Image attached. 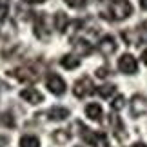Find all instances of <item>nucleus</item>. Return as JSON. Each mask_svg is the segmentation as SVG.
Returning a JSON list of instances; mask_svg holds the SVG:
<instances>
[{
	"label": "nucleus",
	"instance_id": "1",
	"mask_svg": "<svg viewBox=\"0 0 147 147\" xmlns=\"http://www.w3.org/2000/svg\"><path fill=\"white\" fill-rule=\"evenodd\" d=\"M107 13H109V15H105L107 18L123 20L133 13V5H131L129 0H113L109 4V11H107Z\"/></svg>",
	"mask_w": 147,
	"mask_h": 147
},
{
	"label": "nucleus",
	"instance_id": "2",
	"mask_svg": "<svg viewBox=\"0 0 147 147\" xmlns=\"http://www.w3.org/2000/svg\"><path fill=\"white\" fill-rule=\"evenodd\" d=\"M78 123H80V122H78ZM80 129H82V138H84V142H86V144H89L91 147H102V145H105L107 136H105L104 133L89 131L84 123H80Z\"/></svg>",
	"mask_w": 147,
	"mask_h": 147
},
{
	"label": "nucleus",
	"instance_id": "3",
	"mask_svg": "<svg viewBox=\"0 0 147 147\" xmlns=\"http://www.w3.org/2000/svg\"><path fill=\"white\" fill-rule=\"evenodd\" d=\"M73 93H75L76 98H86L89 94L94 93V84L89 76H82L80 80L75 82V87H73Z\"/></svg>",
	"mask_w": 147,
	"mask_h": 147
},
{
	"label": "nucleus",
	"instance_id": "4",
	"mask_svg": "<svg viewBox=\"0 0 147 147\" xmlns=\"http://www.w3.org/2000/svg\"><path fill=\"white\" fill-rule=\"evenodd\" d=\"M35 35L40 38V40H49L51 29H49L46 13H38L36 15V18H35Z\"/></svg>",
	"mask_w": 147,
	"mask_h": 147
},
{
	"label": "nucleus",
	"instance_id": "5",
	"mask_svg": "<svg viewBox=\"0 0 147 147\" xmlns=\"http://www.w3.org/2000/svg\"><path fill=\"white\" fill-rule=\"evenodd\" d=\"M46 84H47L49 93L56 94V96H60V94L65 93V82H64V78H62L60 75H56V73H51V75L47 76Z\"/></svg>",
	"mask_w": 147,
	"mask_h": 147
},
{
	"label": "nucleus",
	"instance_id": "6",
	"mask_svg": "<svg viewBox=\"0 0 147 147\" xmlns=\"http://www.w3.org/2000/svg\"><path fill=\"white\" fill-rule=\"evenodd\" d=\"M118 69L125 75H134L138 71V62L133 55H122L118 58Z\"/></svg>",
	"mask_w": 147,
	"mask_h": 147
},
{
	"label": "nucleus",
	"instance_id": "7",
	"mask_svg": "<svg viewBox=\"0 0 147 147\" xmlns=\"http://www.w3.org/2000/svg\"><path fill=\"white\" fill-rule=\"evenodd\" d=\"M13 76L15 78H18L20 82H26V84H31V82H36L38 80V73L36 69H33V67H18V69H15L13 71Z\"/></svg>",
	"mask_w": 147,
	"mask_h": 147
},
{
	"label": "nucleus",
	"instance_id": "8",
	"mask_svg": "<svg viewBox=\"0 0 147 147\" xmlns=\"http://www.w3.org/2000/svg\"><path fill=\"white\" fill-rule=\"evenodd\" d=\"M147 113V100L142 94H134L131 98V115L133 118H138Z\"/></svg>",
	"mask_w": 147,
	"mask_h": 147
},
{
	"label": "nucleus",
	"instance_id": "9",
	"mask_svg": "<svg viewBox=\"0 0 147 147\" xmlns=\"http://www.w3.org/2000/svg\"><path fill=\"white\" fill-rule=\"evenodd\" d=\"M96 47L104 56H109V55H113L116 51V40L111 35H105V36H102V40L98 42Z\"/></svg>",
	"mask_w": 147,
	"mask_h": 147
},
{
	"label": "nucleus",
	"instance_id": "10",
	"mask_svg": "<svg viewBox=\"0 0 147 147\" xmlns=\"http://www.w3.org/2000/svg\"><path fill=\"white\" fill-rule=\"evenodd\" d=\"M20 98H24L29 104H40V102H44L42 93L36 91L35 87H26L24 91H20Z\"/></svg>",
	"mask_w": 147,
	"mask_h": 147
},
{
	"label": "nucleus",
	"instance_id": "11",
	"mask_svg": "<svg viewBox=\"0 0 147 147\" xmlns=\"http://www.w3.org/2000/svg\"><path fill=\"white\" fill-rule=\"evenodd\" d=\"M111 125H113V131H115V134H116V138L120 140V142H123V140L127 138V134L123 133V123H122V120L118 118L116 115H111Z\"/></svg>",
	"mask_w": 147,
	"mask_h": 147
},
{
	"label": "nucleus",
	"instance_id": "12",
	"mask_svg": "<svg viewBox=\"0 0 147 147\" xmlns=\"http://www.w3.org/2000/svg\"><path fill=\"white\" fill-rule=\"evenodd\" d=\"M86 116L89 120H94V122H102V116H104V113H102V107L98 104H89L86 107Z\"/></svg>",
	"mask_w": 147,
	"mask_h": 147
},
{
	"label": "nucleus",
	"instance_id": "13",
	"mask_svg": "<svg viewBox=\"0 0 147 147\" xmlns=\"http://www.w3.org/2000/svg\"><path fill=\"white\" fill-rule=\"evenodd\" d=\"M47 115H49V120L60 122V120H65L69 116V109H65V107H51L47 111Z\"/></svg>",
	"mask_w": 147,
	"mask_h": 147
},
{
	"label": "nucleus",
	"instance_id": "14",
	"mask_svg": "<svg viewBox=\"0 0 147 147\" xmlns=\"http://www.w3.org/2000/svg\"><path fill=\"white\" fill-rule=\"evenodd\" d=\"M60 65L62 67H65V69H76L78 65H80V58H78L76 55H64L62 56V60H60Z\"/></svg>",
	"mask_w": 147,
	"mask_h": 147
},
{
	"label": "nucleus",
	"instance_id": "15",
	"mask_svg": "<svg viewBox=\"0 0 147 147\" xmlns=\"http://www.w3.org/2000/svg\"><path fill=\"white\" fill-rule=\"evenodd\" d=\"M51 138H53V142H55V144H58V145H65L67 142H69L71 134L67 133L65 129H56V131L51 134Z\"/></svg>",
	"mask_w": 147,
	"mask_h": 147
},
{
	"label": "nucleus",
	"instance_id": "16",
	"mask_svg": "<svg viewBox=\"0 0 147 147\" xmlns=\"http://www.w3.org/2000/svg\"><path fill=\"white\" fill-rule=\"evenodd\" d=\"M67 24H69V20H67L65 13H62V11H58V13L55 15V27L58 29L60 33H65L67 29Z\"/></svg>",
	"mask_w": 147,
	"mask_h": 147
},
{
	"label": "nucleus",
	"instance_id": "17",
	"mask_svg": "<svg viewBox=\"0 0 147 147\" xmlns=\"http://www.w3.org/2000/svg\"><path fill=\"white\" fill-rule=\"evenodd\" d=\"M73 42H75V44H73V46H75V49H76L80 55H89V53L93 51V46H91L87 40H84V38H80V40H73Z\"/></svg>",
	"mask_w": 147,
	"mask_h": 147
},
{
	"label": "nucleus",
	"instance_id": "18",
	"mask_svg": "<svg viewBox=\"0 0 147 147\" xmlns=\"http://www.w3.org/2000/svg\"><path fill=\"white\" fill-rule=\"evenodd\" d=\"M20 147H40V140L33 134H24L20 138Z\"/></svg>",
	"mask_w": 147,
	"mask_h": 147
},
{
	"label": "nucleus",
	"instance_id": "19",
	"mask_svg": "<svg viewBox=\"0 0 147 147\" xmlns=\"http://www.w3.org/2000/svg\"><path fill=\"white\" fill-rule=\"evenodd\" d=\"M115 91H116L115 86H100V87L96 89V93L100 94L102 98H109V96H113V94H115Z\"/></svg>",
	"mask_w": 147,
	"mask_h": 147
},
{
	"label": "nucleus",
	"instance_id": "20",
	"mask_svg": "<svg viewBox=\"0 0 147 147\" xmlns=\"http://www.w3.org/2000/svg\"><path fill=\"white\" fill-rule=\"evenodd\" d=\"M123 105H125V98L122 96V94H118V96L111 102V107H113V111H120L123 109Z\"/></svg>",
	"mask_w": 147,
	"mask_h": 147
},
{
	"label": "nucleus",
	"instance_id": "21",
	"mask_svg": "<svg viewBox=\"0 0 147 147\" xmlns=\"http://www.w3.org/2000/svg\"><path fill=\"white\" fill-rule=\"evenodd\" d=\"M7 13H9V5L5 0H0V22H4L7 18Z\"/></svg>",
	"mask_w": 147,
	"mask_h": 147
},
{
	"label": "nucleus",
	"instance_id": "22",
	"mask_svg": "<svg viewBox=\"0 0 147 147\" xmlns=\"http://www.w3.org/2000/svg\"><path fill=\"white\" fill-rule=\"evenodd\" d=\"M64 2L69 5V7H75V9H80V7H86L87 0H64Z\"/></svg>",
	"mask_w": 147,
	"mask_h": 147
},
{
	"label": "nucleus",
	"instance_id": "23",
	"mask_svg": "<svg viewBox=\"0 0 147 147\" xmlns=\"http://www.w3.org/2000/svg\"><path fill=\"white\" fill-rule=\"evenodd\" d=\"M109 75H111L109 67H100V69H96V76L98 78H105V76H109Z\"/></svg>",
	"mask_w": 147,
	"mask_h": 147
},
{
	"label": "nucleus",
	"instance_id": "24",
	"mask_svg": "<svg viewBox=\"0 0 147 147\" xmlns=\"http://www.w3.org/2000/svg\"><path fill=\"white\" fill-rule=\"evenodd\" d=\"M2 122H4V125H9V127H13L15 125V122H13V118H11V115H7V113H4L2 115Z\"/></svg>",
	"mask_w": 147,
	"mask_h": 147
},
{
	"label": "nucleus",
	"instance_id": "25",
	"mask_svg": "<svg viewBox=\"0 0 147 147\" xmlns=\"http://www.w3.org/2000/svg\"><path fill=\"white\" fill-rule=\"evenodd\" d=\"M7 145V138L5 136H0V147H5Z\"/></svg>",
	"mask_w": 147,
	"mask_h": 147
},
{
	"label": "nucleus",
	"instance_id": "26",
	"mask_svg": "<svg viewBox=\"0 0 147 147\" xmlns=\"http://www.w3.org/2000/svg\"><path fill=\"white\" fill-rule=\"evenodd\" d=\"M24 2H27V4H42V2H46V0H24Z\"/></svg>",
	"mask_w": 147,
	"mask_h": 147
},
{
	"label": "nucleus",
	"instance_id": "27",
	"mask_svg": "<svg viewBox=\"0 0 147 147\" xmlns=\"http://www.w3.org/2000/svg\"><path fill=\"white\" fill-rule=\"evenodd\" d=\"M140 7L144 11H147V0H140Z\"/></svg>",
	"mask_w": 147,
	"mask_h": 147
},
{
	"label": "nucleus",
	"instance_id": "28",
	"mask_svg": "<svg viewBox=\"0 0 147 147\" xmlns=\"http://www.w3.org/2000/svg\"><path fill=\"white\" fill-rule=\"evenodd\" d=\"M142 60H144V64L147 65V49H145L144 53H142Z\"/></svg>",
	"mask_w": 147,
	"mask_h": 147
},
{
	"label": "nucleus",
	"instance_id": "29",
	"mask_svg": "<svg viewBox=\"0 0 147 147\" xmlns=\"http://www.w3.org/2000/svg\"><path fill=\"white\" fill-rule=\"evenodd\" d=\"M133 147H147V145H145V144H144V142H136V144H134V145H133Z\"/></svg>",
	"mask_w": 147,
	"mask_h": 147
},
{
	"label": "nucleus",
	"instance_id": "30",
	"mask_svg": "<svg viewBox=\"0 0 147 147\" xmlns=\"http://www.w3.org/2000/svg\"><path fill=\"white\" fill-rule=\"evenodd\" d=\"M142 29H144V31L147 33V20H145V22H144V24H142Z\"/></svg>",
	"mask_w": 147,
	"mask_h": 147
}]
</instances>
